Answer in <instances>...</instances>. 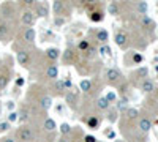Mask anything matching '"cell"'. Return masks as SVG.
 <instances>
[{"label":"cell","mask_w":158,"mask_h":142,"mask_svg":"<svg viewBox=\"0 0 158 142\" xmlns=\"http://www.w3.org/2000/svg\"><path fill=\"white\" fill-rule=\"evenodd\" d=\"M32 62H33V57H32V52L29 49H19L18 51V63L22 68H30Z\"/></svg>","instance_id":"obj_1"},{"label":"cell","mask_w":158,"mask_h":142,"mask_svg":"<svg viewBox=\"0 0 158 142\" xmlns=\"http://www.w3.org/2000/svg\"><path fill=\"white\" fill-rule=\"evenodd\" d=\"M16 137L19 142H32L33 140V131L30 126H21L18 133H16Z\"/></svg>","instance_id":"obj_2"},{"label":"cell","mask_w":158,"mask_h":142,"mask_svg":"<svg viewBox=\"0 0 158 142\" xmlns=\"http://www.w3.org/2000/svg\"><path fill=\"white\" fill-rule=\"evenodd\" d=\"M35 13L32 10H24L22 14H21V22L24 27H32V25L35 24Z\"/></svg>","instance_id":"obj_3"},{"label":"cell","mask_w":158,"mask_h":142,"mask_svg":"<svg viewBox=\"0 0 158 142\" xmlns=\"http://www.w3.org/2000/svg\"><path fill=\"white\" fill-rule=\"evenodd\" d=\"M63 95H65V103H67L71 109H74V108H76V103H77V95H79V92H74V88H68Z\"/></svg>","instance_id":"obj_4"},{"label":"cell","mask_w":158,"mask_h":142,"mask_svg":"<svg viewBox=\"0 0 158 142\" xmlns=\"http://www.w3.org/2000/svg\"><path fill=\"white\" fill-rule=\"evenodd\" d=\"M10 77H11V71L6 65H2L0 67V90L5 88L10 82Z\"/></svg>","instance_id":"obj_5"},{"label":"cell","mask_w":158,"mask_h":142,"mask_svg":"<svg viewBox=\"0 0 158 142\" xmlns=\"http://www.w3.org/2000/svg\"><path fill=\"white\" fill-rule=\"evenodd\" d=\"M104 77H106V81L109 84H117L118 81L122 79V74H120V71L115 70V68H109L106 71V74H104Z\"/></svg>","instance_id":"obj_6"},{"label":"cell","mask_w":158,"mask_h":142,"mask_svg":"<svg viewBox=\"0 0 158 142\" xmlns=\"http://www.w3.org/2000/svg\"><path fill=\"white\" fill-rule=\"evenodd\" d=\"M35 16L38 18H48L49 14V5L46 2H40V3H35Z\"/></svg>","instance_id":"obj_7"},{"label":"cell","mask_w":158,"mask_h":142,"mask_svg":"<svg viewBox=\"0 0 158 142\" xmlns=\"http://www.w3.org/2000/svg\"><path fill=\"white\" fill-rule=\"evenodd\" d=\"M76 59H77V54L73 49H65V52L62 54V60L65 65H71V63L76 62Z\"/></svg>","instance_id":"obj_8"},{"label":"cell","mask_w":158,"mask_h":142,"mask_svg":"<svg viewBox=\"0 0 158 142\" xmlns=\"http://www.w3.org/2000/svg\"><path fill=\"white\" fill-rule=\"evenodd\" d=\"M114 41H115V44H117V46L125 47V46H127V43H128V35H127L123 30H118V32L115 33V36H114Z\"/></svg>","instance_id":"obj_9"},{"label":"cell","mask_w":158,"mask_h":142,"mask_svg":"<svg viewBox=\"0 0 158 142\" xmlns=\"http://www.w3.org/2000/svg\"><path fill=\"white\" fill-rule=\"evenodd\" d=\"M35 38H36V32L32 29V27H25L24 29V32H22V40L25 41V43H33L35 41Z\"/></svg>","instance_id":"obj_10"},{"label":"cell","mask_w":158,"mask_h":142,"mask_svg":"<svg viewBox=\"0 0 158 142\" xmlns=\"http://www.w3.org/2000/svg\"><path fill=\"white\" fill-rule=\"evenodd\" d=\"M10 32H11V27H10V24L6 21H0V41L2 40H6V38L10 36Z\"/></svg>","instance_id":"obj_11"},{"label":"cell","mask_w":158,"mask_h":142,"mask_svg":"<svg viewBox=\"0 0 158 142\" xmlns=\"http://www.w3.org/2000/svg\"><path fill=\"white\" fill-rule=\"evenodd\" d=\"M38 104H40V108H41V109L49 111V109H51V106H52V98H51L49 95H43V96H40Z\"/></svg>","instance_id":"obj_12"},{"label":"cell","mask_w":158,"mask_h":142,"mask_svg":"<svg viewBox=\"0 0 158 142\" xmlns=\"http://www.w3.org/2000/svg\"><path fill=\"white\" fill-rule=\"evenodd\" d=\"M52 13H54L56 16L63 14V13H65V2H60V0L52 2Z\"/></svg>","instance_id":"obj_13"},{"label":"cell","mask_w":158,"mask_h":142,"mask_svg":"<svg viewBox=\"0 0 158 142\" xmlns=\"http://www.w3.org/2000/svg\"><path fill=\"white\" fill-rule=\"evenodd\" d=\"M57 76H59V68L56 65H49L46 68V77L51 81H57Z\"/></svg>","instance_id":"obj_14"},{"label":"cell","mask_w":158,"mask_h":142,"mask_svg":"<svg viewBox=\"0 0 158 142\" xmlns=\"http://www.w3.org/2000/svg\"><path fill=\"white\" fill-rule=\"evenodd\" d=\"M141 90H142L144 93H152L153 90H155V84H153V81H150V79H144L142 84H141Z\"/></svg>","instance_id":"obj_15"},{"label":"cell","mask_w":158,"mask_h":142,"mask_svg":"<svg viewBox=\"0 0 158 142\" xmlns=\"http://www.w3.org/2000/svg\"><path fill=\"white\" fill-rule=\"evenodd\" d=\"M46 57H48L51 62H56V60L60 57V51H59L57 47H49V49L46 51Z\"/></svg>","instance_id":"obj_16"},{"label":"cell","mask_w":158,"mask_h":142,"mask_svg":"<svg viewBox=\"0 0 158 142\" xmlns=\"http://www.w3.org/2000/svg\"><path fill=\"white\" fill-rule=\"evenodd\" d=\"M150 128H152V122H150V119L142 117V119L139 120V130H141L142 133H147Z\"/></svg>","instance_id":"obj_17"},{"label":"cell","mask_w":158,"mask_h":142,"mask_svg":"<svg viewBox=\"0 0 158 142\" xmlns=\"http://www.w3.org/2000/svg\"><path fill=\"white\" fill-rule=\"evenodd\" d=\"M89 18H90L92 22H100V21H103L104 14H103V11H101V10H94V11H90V13H89Z\"/></svg>","instance_id":"obj_18"},{"label":"cell","mask_w":158,"mask_h":142,"mask_svg":"<svg viewBox=\"0 0 158 142\" xmlns=\"http://www.w3.org/2000/svg\"><path fill=\"white\" fill-rule=\"evenodd\" d=\"M67 92L63 81H54V95H63Z\"/></svg>","instance_id":"obj_19"},{"label":"cell","mask_w":158,"mask_h":142,"mask_svg":"<svg viewBox=\"0 0 158 142\" xmlns=\"http://www.w3.org/2000/svg\"><path fill=\"white\" fill-rule=\"evenodd\" d=\"M109 106H111V103L106 99V96H101V98L97 99V108H98L100 111H108Z\"/></svg>","instance_id":"obj_20"},{"label":"cell","mask_w":158,"mask_h":142,"mask_svg":"<svg viewBox=\"0 0 158 142\" xmlns=\"http://www.w3.org/2000/svg\"><path fill=\"white\" fill-rule=\"evenodd\" d=\"M92 87H94V82H92L90 79H82L81 84H79V90H82L84 93H89L92 90Z\"/></svg>","instance_id":"obj_21"},{"label":"cell","mask_w":158,"mask_h":142,"mask_svg":"<svg viewBox=\"0 0 158 142\" xmlns=\"http://www.w3.org/2000/svg\"><path fill=\"white\" fill-rule=\"evenodd\" d=\"M87 126L90 128V130H98V126H100V119L95 117V115H90V117L87 119Z\"/></svg>","instance_id":"obj_22"},{"label":"cell","mask_w":158,"mask_h":142,"mask_svg":"<svg viewBox=\"0 0 158 142\" xmlns=\"http://www.w3.org/2000/svg\"><path fill=\"white\" fill-rule=\"evenodd\" d=\"M43 128H44V131H48V133H52L57 128V123L52 120V119H46L44 120V123H43Z\"/></svg>","instance_id":"obj_23"},{"label":"cell","mask_w":158,"mask_h":142,"mask_svg":"<svg viewBox=\"0 0 158 142\" xmlns=\"http://www.w3.org/2000/svg\"><path fill=\"white\" fill-rule=\"evenodd\" d=\"M97 40L104 44V43L109 40V33H108L106 30H98V32H97Z\"/></svg>","instance_id":"obj_24"},{"label":"cell","mask_w":158,"mask_h":142,"mask_svg":"<svg viewBox=\"0 0 158 142\" xmlns=\"http://www.w3.org/2000/svg\"><path fill=\"white\" fill-rule=\"evenodd\" d=\"M138 115H139V112H138V109H135V108H130V109L125 111V117H127L128 120H135Z\"/></svg>","instance_id":"obj_25"},{"label":"cell","mask_w":158,"mask_h":142,"mask_svg":"<svg viewBox=\"0 0 158 142\" xmlns=\"http://www.w3.org/2000/svg\"><path fill=\"white\" fill-rule=\"evenodd\" d=\"M141 24L144 25V27H147V29H153L155 27V22L149 18V16H142V19H141Z\"/></svg>","instance_id":"obj_26"},{"label":"cell","mask_w":158,"mask_h":142,"mask_svg":"<svg viewBox=\"0 0 158 142\" xmlns=\"http://www.w3.org/2000/svg\"><path fill=\"white\" fill-rule=\"evenodd\" d=\"M98 52H100V55H101V57H108V59L112 55V54H111V47H109V46H106V44L101 46V47L98 49Z\"/></svg>","instance_id":"obj_27"},{"label":"cell","mask_w":158,"mask_h":142,"mask_svg":"<svg viewBox=\"0 0 158 142\" xmlns=\"http://www.w3.org/2000/svg\"><path fill=\"white\" fill-rule=\"evenodd\" d=\"M60 131H62V134H65V136H70L71 134V126L68 125V123H62L60 125Z\"/></svg>","instance_id":"obj_28"},{"label":"cell","mask_w":158,"mask_h":142,"mask_svg":"<svg viewBox=\"0 0 158 142\" xmlns=\"http://www.w3.org/2000/svg\"><path fill=\"white\" fill-rule=\"evenodd\" d=\"M108 11H109V14H112V16L118 14V5H117L115 2L109 3V6H108Z\"/></svg>","instance_id":"obj_29"},{"label":"cell","mask_w":158,"mask_h":142,"mask_svg":"<svg viewBox=\"0 0 158 142\" xmlns=\"http://www.w3.org/2000/svg\"><path fill=\"white\" fill-rule=\"evenodd\" d=\"M89 47H90V43H89L87 40H82L81 43L77 44V51H81V52H85Z\"/></svg>","instance_id":"obj_30"},{"label":"cell","mask_w":158,"mask_h":142,"mask_svg":"<svg viewBox=\"0 0 158 142\" xmlns=\"http://www.w3.org/2000/svg\"><path fill=\"white\" fill-rule=\"evenodd\" d=\"M84 55H85V59H90V60H92V59L95 57V47L90 46V47L85 51V52H84Z\"/></svg>","instance_id":"obj_31"},{"label":"cell","mask_w":158,"mask_h":142,"mask_svg":"<svg viewBox=\"0 0 158 142\" xmlns=\"http://www.w3.org/2000/svg\"><path fill=\"white\" fill-rule=\"evenodd\" d=\"M10 130V123L8 122H0V133H5Z\"/></svg>","instance_id":"obj_32"},{"label":"cell","mask_w":158,"mask_h":142,"mask_svg":"<svg viewBox=\"0 0 158 142\" xmlns=\"http://www.w3.org/2000/svg\"><path fill=\"white\" fill-rule=\"evenodd\" d=\"M138 10L142 13V14H146V11H147V3H144V2L138 3Z\"/></svg>","instance_id":"obj_33"},{"label":"cell","mask_w":158,"mask_h":142,"mask_svg":"<svg viewBox=\"0 0 158 142\" xmlns=\"http://www.w3.org/2000/svg\"><path fill=\"white\" fill-rule=\"evenodd\" d=\"M8 120H10V122H16V120H18V112H10Z\"/></svg>","instance_id":"obj_34"},{"label":"cell","mask_w":158,"mask_h":142,"mask_svg":"<svg viewBox=\"0 0 158 142\" xmlns=\"http://www.w3.org/2000/svg\"><path fill=\"white\" fill-rule=\"evenodd\" d=\"M147 73H149V71H147V68H141V70H138V73H136V74H138V76H142V77H146V76H147Z\"/></svg>","instance_id":"obj_35"},{"label":"cell","mask_w":158,"mask_h":142,"mask_svg":"<svg viewBox=\"0 0 158 142\" xmlns=\"http://www.w3.org/2000/svg\"><path fill=\"white\" fill-rule=\"evenodd\" d=\"M84 142H97V139H95V136L87 134V136H84Z\"/></svg>","instance_id":"obj_36"},{"label":"cell","mask_w":158,"mask_h":142,"mask_svg":"<svg viewBox=\"0 0 158 142\" xmlns=\"http://www.w3.org/2000/svg\"><path fill=\"white\" fill-rule=\"evenodd\" d=\"M133 62H135V63H141V62H142V55H139V54H133Z\"/></svg>","instance_id":"obj_37"},{"label":"cell","mask_w":158,"mask_h":142,"mask_svg":"<svg viewBox=\"0 0 158 142\" xmlns=\"http://www.w3.org/2000/svg\"><path fill=\"white\" fill-rule=\"evenodd\" d=\"M106 99H108V101H109V103H112V101H114V99H115V95H114V93H109V95H108V96H106Z\"/></svg>","instance_id":"obj_38"},{"label":"cell","mask_w":158,"mask_h":142,"mask_svg":"<svg viewBox=\"0 0 158 142\" xmlns=\"http://www.w3.org/2000/svg\"><path fill=\"white\" fill-rule=\"evenodd\" d=\"M3 142H15V139H13V137H5Z\"/></svg>","instance_id":"obj_39"},{"label":"cell","mask_w":158,"mask_h":142,"mask_svg":"<svg viewBox=\"0 0 158 142\" xmlns=\"http://www.w3.org/2000/svg\"><path fill=\"white\" fill-rule=\"evenodd\" d=\"M57 142H70V140H68V139H65V137H63V139H59Z\"/></svg>","instance_id":"obj_40"},{"label":"cell","mask_w":158,"mask_h":142,"mask_svg":"<svg viewBox=\"0 0 158 142\" xmlns=\"http://www.w3.org/2000/svg\"><path fill=\"white\" fill-rule=\"evenodd\" d=\"M114 142H123V140H120V139H117V140H114Z\"/></svg>","instance_id":"obj_41"}]
</instances>
